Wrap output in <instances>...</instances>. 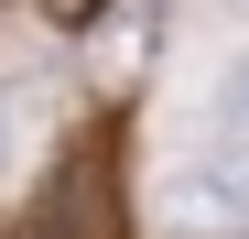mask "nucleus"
I'll use <instances>...</instances> for the list:
<instances>
[{"instance_id":"1","label":"nucleus","mask_w":249,"mask_h":239,"mask_svg":"<svg viewBox=\"0 0 249 239\" xmlns=\"http://www.w3.org/2000/svg\"><path fill=\"white\" fill-rule=\"evenodd\" d=\"M162 207H174V228H238L249 218V141H195L162 185Z\"/></svg>"},{"instance_id":"2","label":"nucleus","mask_w":249,"mask_h":239,"mask_svg":"<svg viewBox=\"0 0 249 239\" xmlns=\"http://www.w3.org/2000/svg\"><path fill=\"white\" fill-rule=\"evenodd\" d=\"M195 141H249V55L217 65V87H206V109H195Z\"/></svg>"},{"instance_id":"3","label":"nucleus","mask_w":249,"mask_h":239,"mask_svg":"<svg viewBox=\"0 0 249 239\" xmlns=\"http://www.w3.org/2000/svg\"><path fill=\"white\" fill-rule=\"evenodd\" d=\"M108 11V0H54V22H98Z\"/></svg>"},{"instance_id":"4","label":"nucleus","mask_w":249,"mask_h":239,"mask_svg":"<svg viewBox=\"0 0 249 239\" xmlns=\"http://www.w3.org/2000/svg\"><path fill=\"white\" fill-rule=\"evenodd\" d=\"M217 11H238V22H249V0H217Z\"/></svg>"}]
</instances>
